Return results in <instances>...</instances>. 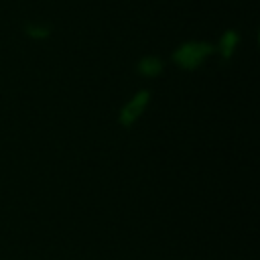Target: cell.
<instances>
[{"label":"cell","mask_w":260,"mask_h":260,"mask_svg":"<svg viewBox=\"0 0 260 260\" xmlns=\"http://www.w3.org/2000/svg\"><path fill=\"white\" fill-rule=\"evenodd\" d=\"M211 51L209 45H203V43H189V45H183L177 53H175V59L185 65V67H195L201 63V59Z\"/></svg>","instance_id":"1"},{"label":"cell","mask_w":260,"mask_h":260,"mask_svg":"<svg viewBox=\"0 0 260 260\" xmlns=\"http://www.w3.org/2000/svg\"><path fill=\"white\" fill-rule=\"evenodd\" d=\"M221 45H223V53H225V55H230V53H232V47L236 45V35H234V32H228V35H223V41H221Z\"/></svg>","instance_id":"2"},{"label":"cell","mask_w":260,"mask_h":260,"mask_svg":"<svg viewBox=\"0 0 260 260\" xmlns=\"http://www.w3.org/2000/svg\"><path fill=\"white\" fill-rule=\"evenodd\" d=\"M158 69H160V63L156 59H146L142 63V71H146V73H156Z\"/></svg>","instance_id":"3"}]
</instances>
